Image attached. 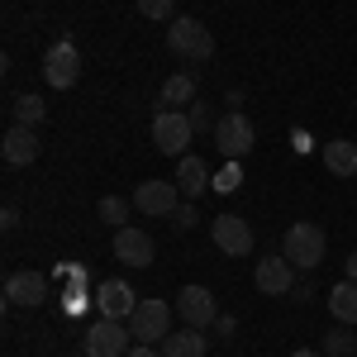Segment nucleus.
<instances>
[{
	"mask_svg": "<svg viewBox=\"0 0 357 357\" xmlns=\"http://www.w3.org/2000/svg\"><path fill=\"white\" fill-rule=\"evenodd\" d=\"M176 314H181L186 329H210V324L220 319L215 296H210L205 286H181V291H176Z\"/></svg>",
	"mask_w": 357,
	"mask_h": 357,
	"instance_id": "7",
	"label": "nucleus"
},
{
	"mask_svg": "<svg viewBox=\"0 0 357 357\" xmlns=\"http://www.w3.org/2000/svg\"><path fill=\"white\" fill-rule=\"evenodd\" d=\"M100 220L114 224V229H124V220H129V200H119V195H105V200H100Z\"/></svg>",
	"mask_w": 357,
	"mask_h": 357,
	"instance_id": "22",
	"label": "nucleus"
},
{
	"mask_svg": "<svg viewBox=\"0 0 357 357\" xmlns=\"http://www.w3.org/2000/svg\"><path fill=\"white\" fill-rule=\"evenodd\" d=\"M129 357H162V353H153L148 343H138V348H129Z\"/></svg>",
	"mask_w": 357,
	"mask_h": 357,
	"instance_id": "29",
	"label": "nucleus"
},
{
	"mask_svg": "<svg viewBox=\"0 0 357 357\" xmlns=\"http://www.w3.org/2000/svg\"><path fill=\"white\" fill-rule=\"evenodd\" d=\"M291 357H319V353H310V348H296V353H291Z\"/></svg>",
	"mask_w": 357,
	"mask_h": 357,
	"instance_id": "31",
	"label": "nucleus"
},
{
	"mask_svg": "<svg viewBox=\"0 0 357 357\" xmlns=\"http://www.w3.org/2000/svg\"><path fill=\"white\" fill-rule=\"evenodd\" d=\"M5 301L15 310H33V305L48 301V276L43 272H15L5 281Z\"/></svg>",
	"mask_w": 357,
	"mask_h": 357,
	"instance_id": "12",
	"label": "nucleus"
},
{
	"mask_svg": "<svg viewBox=\"0 0 357 357\" xmlns=\"http://www.w3.org/2000/svg\"><path fill=\"white\" fill-rule=\"evenodd\" d=\"M129 333H134V343H162L167 333H172V305L138 301V310L129 314Z\"/></svg>",
	"mask_w": 357,
	"mask_h": 357,
	"instance_id": "6",
	"label": "nucleus"
},
{
	"mask_svg": "<svg viewBox=\"0 0 357 357\" xmlns=\"http://www.w3.org/2000/svg\"><path fill=\"white\" fill-rule=\"evenodd\" d=\"M195 138V124L191 114L181 110H158L153 114V143H158V153H167V158H186L181 148Z\"/></svg>",
	"mask_w": 357,
	"mask_h": 357,
	"instance_id": "5",
	"label": "nucleus"
},
{
	"mask_svg": "<svg viewBox=\"0 0 357 357\" xmlns=\"http://www.w3.org/2000/svg\"><path fill=\"white\" fill-rule=\"evenodd\" d=\"M138 15L143 20H176V0H138Z\"/></svg>",
	"mask_w": 357,
	"mask_h": 357,
	"instance_id": "23",
	"label": "nucleus"
},
{
	"mask_svg": "<svg viewBox=\"0 0 357 357\" xmlns=\"http://www.w3.org/2000/svg\"><path fill=\"white\" fill-rule=\"evenodd\" d=\"M324 248H329L324 229L310 224V220H296L291 229H286V238H281V252H286L296 267H305V272H314V267L324 262Z\"/></svg>",
	"mask_w": 357,
	"mask_h": 357,
	"instance_id": "1",
	"label": "nucleus"
},
{
	"mask_svg": "<svg viewBox=\"0 0 357 357\" xmlns=\"http://www.w3.org/2000/svg\"><path fill=\"white\" fill-rule=\"evenodd\" d=\"M329 314L338 324H357V281H338L329 291Z\"/></svg>",
	"mask_w": 357,
	"mask_h": 357,
	"instance_id": "18",
	"label": "nucleus"
},
{
	"mask_svg": "<svg viewBox=\"0 0 357 357\" xmlns=\"http://www.w3.org/2000/svg\"><path fill=\"white\" fill-rule=\"evenodd\" d=\"M324 167L333 176H357V143L353 138H333L324 143Z\"/></svg>",
	"mask_w": 357,
	"mask_h": 357,
	"instance_id": "17",
	"label": "nucleus"
},
{
	"mask_svg": "<svg viewBox=\"0 0 357 357\" xmlns=\"http://www.w3.org/2000/svg\"><path fill=\"white\" fill-rule=\"evenodd\" d=\"M195 220H200V215H195V200H186V205H176V210H172V224H176L181 234L195 229Z\"/></svg>",
	"mask_w": 357,
	"mask_h": 357,
	"instance_id": "26",
	"label": "nucleus"
},
{
	"mask_svg": "<svg viewBox=\"0 0 357 357\" xmlns=\"http://www.w3.org/2000/svg\"><path fill=\"white\" fill-rule=\"evenodd\" d=\"M129 348H134V333H129L124 319H105L100 314L86 329V357H129Z\"/></svg>",
	"mask_w": 357,
	"mask_h": 357,
	"instance_id": "4",
	"label": "nucleus"
},
{
	"mask_svg": "<svg viewBox=\"0 0 357 357\" xmlns=\"http://www.w3.org/2000/svg\"><path fill=\"white\" fill-rule=\"evenodd\" d=\"M0 224H5V229H15V224H20V210H15V205H5V210H0Z\"/></svg>",
	"mask_w": 357,
	"mask_h": 357,
	"instance_id": "28",
	"label": "nucleus"
},
{
	"mask_svg": "<svg viewBox=\"0 0 357 357\" xmlns=\"http://www.w3.org/2000/svg\"><path fill=\"white\" fill-rule=\"evenodd\" d=\"M238 186H243V167H238V162H224L220 172H215V191L229 195V191H238Z\"/></svg>",
	"mask_w": 357,
	"mask_h": 357,
	"instance_id": "24",
	"label": "nucleus"
},
{
	"mask_svg": "<svg viewBox=\"0 0 357 357\" xmlns=\"http://www.w3.org/2000/svg\"><path fill=\"white\" fill-rule=\"evenodd\" d=\"M176 186H181V195H186V200H195V195H205L210 186H215V176H210V167L200 162L195 153H186V158H181V167H176Z\"/></svg>",
	"mask_w": 357,
	"mask_h": 357,
	"instance_id": "16",
	"label": "nucleus"
},
{
	"mask_svg": "<svg viewBox=\"0 0 357 357\" xmlns=\"http://www.w3.org/2000/svg\"><path fill=\"white\" fill-rule=\"evenodd\" d=\"M348 281H357V252L348 257Z\"/></svg>",
	"mask_w": 357,
	"mask_h": 357,
	"instance_id": "30",
	"label": "nucleus"
},
{
	"mask_svg": "<svg viewBox=\"0 0 357 357\" xmlns=\"http://www.w3.org/2000/svg\"><path fill=\"white\" fill-rule=\"evenodd\" d=\"M162 357H205V333H200V329L167 333V338H162Z\"/></svg>",
	"mask_w": 357,
	"mask_h": 357,
	"instance_id": "19",
	"label": "nucleus"
},
{
	"mask_svg": "<svg viewBox=\"0 0 357 357\" xmlns=\"http://www.w3.org/2000/svg\"><path fill=\"white\" fill-rule=\"evenodd\" d=\"M167 48L176 57H191V62H210L215 57V38H210V29L191 20V15H176L172 24H167Z\"/></svg>",
	"mask_w": 357,
	"mask_h": 357,
	"instance_id": "2",
	"label": "nucleus"
},
{
	"mask_svg": "<svg viewBox=\"0 0 357 357\" xmlns=\"http://www.w3.org/2000/svg\"><path fill=\"white\" fill-rule=\"evenodd\" d=\"M353 333H324V353L329 357H353Z\"/></svg>",
	"mask_w": 357,
	"mask_h": 357,
	"instance_id": "25",
	"label": "nucleus"
},
{
	"mask_svg": "<svg viewBox=\"0 0 357 357\" xmlns=\"http://www.w3.org/2000/svg\"><path fill=\"white\" fill-rule=\"evenodd\" d=\"M96 310H100L105 319H129V314L138 310L134 286H129V281H105V286L96 291Z\"/></svg>",
	"mask_w": 357,
	"mask_h": 357,
	"instance_id": "15",
	"label": "nucleus"
},
{
	"mask_svg": "<svg viewBox=\"0 0 357 357\" xmlns=\"http://www.w3.org/2000/svg\"><path fill=\"white\" fill-rule=\"evenodd\" d=\"M0 158H5L10 167H29L33 158H38V134L24 129V124H10L5 138H0Z\"/></svg>",
	"mask_w": 357,
	"mask_h": 357,
	"instance_id": "14",
	"label": "nucleus"
},
{
	"mask_svg": "<svg viewBox=\"0 0 357 357\" xmlns=\"http://www.w3.org/2000/svg\"><path fill=\"white\" fill-rule=\"evenodd\" d=\"M191 100H195V77L181 72V77H167L162 82V105L167 110H181V105H191Z\"/></svg>",
	"mask_w": 357,
	"mask_h": 357,
	"instance_id": "20",
	"label": "nucleus"
},
{
	"mask_svg": "<svg viewBox=\"0 0 357 357\" xmlns=\"http://www.w3.org/2000/svg\"><path fill=\"white\" fill-rule=\"evenodd\" d=\"M191 124H195V129H215L220 119H215V114L205 110V105H191Z\"/></svg>",
	"mask_w": 357,
	"mask_h": 357,
	"instance_id": "27",
	"label": "nucleus"
},
{
	"mask_svg": "<svg viewBox=\"0 0 357 357\" xmlns=\"http://www.w3.org/2000/svg\"><path fill=\"white\" fill-rule=\"evenodd\" d=\"M153 252H158V248H153V238H148L143 229H129V224L114 229V257H119L124 267H148Z\"/></svg>",
	"mask_w": 357,
	"mask_h": 357,
	"instance_id": "13",
	"label": "nucleus"
},
{
	"mask_svg": "<svg viewBox=\"0 0 357 357\" xmlns=\"http://www.w3.org/2000/svg\"><path fill=\"white\" fill-rule=\"evenodd\" d=\"M43 77H48V86H57V91H72V86L82 82V53H77L72 43H53L48 57H43Z\"/></svg>",
	"mask_w": 357,
	"mask_h": 357,
	"instance_id": "8",
	"label": "nucleus"
},
{
	"mask_svg": "<svg viewBox=\"0 0 357 357\" xmlns=\"http://www.w3.org/2000/svg\"><path fill=\"white\" fill-rule=\"evenodd\" d=\"M210 138H215V148H220L229 162H243L248 153H252V143H257V129H252V119H248L243 110H229L210 129Z\"/></svg>",
	"mask_w": 357,
	"mask_h": 357,
	"instance_id": "3",
	"label": "nucleus"
},
{
	"mask_svg": "<svg viewBox=\"0 0 357 357\" xmlns=\"http://www.w3.org/2000/svg\"><path fill=\"white\" fill-rule=\"evenodd\" d=\"M134 205L143 215H172V210L181 205V186H176V181H138Z\"/></svg>",
	"mask_w": 357,
	"mask_h": 357,
	"instance_id": "11",
	"label": "nucleus"
},
{
	"mask_svg": "<svg viewBox=\"0 0 357 357\" xmlns=\"http://www.w3.org/2000/svg\"><path fill=\"white\" fill-rule=\"evenodd\" d=\"M10 114H15V124H24V129H33L43 114H48V105L38 100V96H15V105H10Z\"/></svg>",
	"mask_w": 357,
	"mask_h": 357,
	"instance_id": "21",
	"label": "nucleus"
},
{
	"mask_svg": "<svg viewBox=\"0 0 357 357\" xmlns=\"http://www.w3.org/2000/svg\"><path fill=\"white\" fill-rule=\"evenodd\" d=\"M210 238H215V248L229 252V257H248V252H252V229H248V220H238V215L210 220Z\"/></svg>",
	"mask_w": 357,
	"mask_h": 357,
	"instance_id": "10",
	"label": "nucleus"
},
{
	"mask_svg": "<svg viewBox=\"0 0 357 357\" xmlns=\"http://www.w3.org/2000/svg\"><path fill=\"white\" fill-rule=\"evenodd\" d=\"M257 291L262 296H291L296 291V262L286 252H272L257 262Z\"/></svg>",
	"mask_w": 357,
	"mask_h": 357,
	"instance_id": "9",
	"label": "nucleus"
}]
</instances>
